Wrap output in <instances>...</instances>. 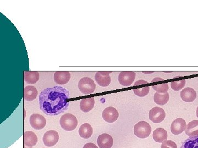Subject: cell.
<instances>
[{
    "label": "cell",
    "mask_w": 198,
    "mask_h": 148,
    "mask_svg": "<svg viewBox=\"0 0 198 148\" xmlns=\"http://www.w3.org/2000/svg\"><path fill=\"white\" fill-rule=\"evenodd\" d=\"M70 98L69 92L61 86L44 89L39 97L40 109L49 116H57L67 110Z\"/></svg>",
    "instance_id": "obj_1"
},
{
    "label": "cell",
    "mask_w": 198,
    "mask_h": 148,
    "mask_svg": "<svg viewBox=\"0 0 198 148\" xmlns=\"http://www.w3.org/2000/svg\"><path fill=\"white\" fill-rule=\"evenodd\" d=\"M78 120L74 115L65 114L60 118L59 123L61 127L66 131H72L75 130L78 125Z\"/></svg>",
    "instance_id": "obj_2"
},
{
    "label": "cell",
    "mask_w": 198,
    "mask_h": 148,
    "mask_svg": "<svg viewBox=\"0 0 198 148\" xmlns=\"http://www.w3.org/2000/svg\"><path fill=\"white\" fill-rule=\"evenodd\" d=\"M78 88L83 94L88 95L94 92L96 89V85L91 78L83 77L81 78L78 82Z\"/></svg>",
    "instance_id": "obj_3"
},
{
    "label": "cell",
    "mask_w": 198,
    "mask_h": 148,
    "mask_svg": "<svg viewBox=\"0 0 198 148\" xmlns=\"http://www.w3.org/2000/svg\"><path fill=\"white\" fill-rule=\"evenodd\" d=\"M134 135L140 138H148L152 132V127L148 123L142 121L137 123L134 128Z\"/></svg>",
    "instance_id": "obj_4"
},
{
    "label": "cell",
    "mask_w": 198,
    "mask_h": 148,
    "mask_svg": "<svg viewBox=\"0 0 198 148\" xmlns=\"http://www.w3.org/2000/svg\"><path fill=\"white\" fill-rule=\"evenodd\" d=\"M136 74L132 71H123L118 75L119 84L124 87L131 86L135 80Z\"/></svg>",
    "instance_id": "obj_5"
},
{
    "label": "cell",
    "mask_w": 198,
    "mask_h": 148,
    "mask_svg": "<svg viewBox=\"0 0 198 148\" xmlns=\"http://www.w3.org/2000/svg\"><path fill=\"white\" fill-rule=\"evenodd\" d=\"M30 124L32 128L36 130L44 128L46 125V120L42 115L39 114H33L30 117Z\"/></svg>",
    "instance_id": "obj_6"
},
{
    "label": "cell",
    "mask_w": 198,
    "mask_h": 148,
    "mask_svg": "<svg viewBox=\"0 0 198 148\" xmlns=\"http://www.w3.org/2000/svg\"><path fill=\"white\" fill-rule=\"evenodd\" d=\"M59 140V135L58 132L54 130L47 131L42 138L44 144L49 147L55 146Z\"/></svg>",
    "instance_id": "obj_7"
},
{
    "label": "cell",
    "mask_w": 198,
    "mask_h": 148,
    "mask_svg": "<svg viewBox=\"0 0 198 148\" xmlns=\"http://www.w3.org/2000/svg\"><path fill=\"white\" fill-rule=\"evenodd\" d=\"M149 118L152 123H159L162 122L166 117L164 110L160 107H154L149 112Z\"/></svg>",
    "instance_id": "obj_8"
},
{
    "label": "cell",
    "mask_w": 198,
    "mask_h": 148,
    "mask_svg": "<svg viewBox=\"0 0 198 148\" xmlns=\"http://www.w3.org/2000/svg\"><path fill=\"white\" fill-rule=\"evenodd\" d=\"M102 117L107 123H114L118 119L119 113L118 111L112 106L106 108L102 113Z\"/></svg>",
    "instance_id": "obj_9"
},
{
    "label": "cell",
    "mask_w": 198,
    "mask_h": 148,
    "mask_svg": "<svg viewBox=\"0 0 198 148\" xmlns=\"http://www.w3.org/2000/svg\"><path fill=\"white\" fill-rule=\"evenodd\" d=\"M111 72L99 71L97 72L95 75V79L98 85L101 87H105L110 85L111 79L110 76Z\"/></svg>",
    "instance_id": "obj_10"
},
{
    "label": "cell",
    "mask_w": 198,
    "mask_h": 148,
    "mask_svg": "<svg viewBox=\"0 0 198 148\" xmlns=\"http://www.w3.org/2000/svg\"><path fill=\"white\" fill-rule=\"evenodd\" d=\"M186 121L182 118H176L171 126V131L174 135H178L186 130Z\"/></svg>",
    "instance_id": "obj_11"
},
{
    "label": "cell",
    "mask_w": 198,
    "mask_h": 148,
    "mask_svg": "<svg viewBox=\"0 0 198 148\" xmlns=\"http://www.w3.org/2000/svg\"><path fill=\"white\" fill-rule=\"evenodd\" d=\"M71 74L67 71H57L54 74V81L58 85H65L71 79Z\"/></svg>",
    "instance_id": "obj_12"
},
{
    "label": "cell",
    "mask_w": 198,
    "mask_h": 148,
    "mask_svg": "<svg viewBox=\"0 0 198 148\" xmlns=\"http://www.w3.org/2000/svg\"><path fill=\"white\" fill-rule=\"evenodd\" d=\"M97 142L100 148H111L113 145V138L110 135L103 133L98 137Z\"/></svg>",
    "instance_id": "obj_13"
},
{
    "label": "cell",
    "mask_w": 198,
    "mask_h": 148,
    "mask_svg": "<svg viewBox=\"0 0 198 148\" xmlns=\"http://www.w3.org/2000/svg\"><path fill=\"white\" fill-rule=\"evenodd\" d=\"M182 99L186 102H194L197 98V92L194 89L187 87L183 89L180 93Z\"/></svg>",
    "instance_id": "obj_14"
},
{
    "label": "cell",
    "mask_w": 198,
    "mask_h": 148,
    "mask_svg": "<svg viewBox=\"0 0 198 148\" xmlns=\"http://www.w3.org/2000/svg\"><path fill=\"white\" fill-rule=\"evenodd\" d=\"M23 142L24 145L26 147L35 146L38 143L37 135L33 132H25L23 135Z\"/></svg>",
    "instance_id": "obj_15"
},
{
    "label": "cell",
    "mask_w": 198,
    "mask_h": 148,
    "mask_svg": "<svg viewBox=\"0 0 198 148\" xmlns=\"http://www.w3.org/2000/svg\"><path fill=\"white\" fill-rule=\"evenodd\" d=\"M37 89L33 86H28L24 89V99L26 101H33L37 97Z\"/></svg>",
    "instance_id": "obj_16"
},
{
    "label": "cell",
    "mask_w": 198,
    "mask_h": 148,
    "mask_svg": "<svg viewBox=\"0 0 198 148\" xmlns=\"http://www.w3.org/2000/svg\"><path fill=\"white\" fill-rule=\"evenodd\" d=\"M78 132L80 137L84 139H88L93 135V127L89 123H85L81 125Z\"/></svg>",
    "instance_id": "obj_17"
},
{
    "label": "cell",
    "mask_w": 198,
    "mask_h": 148,
    "mask_svg": "<svg viewBox=\"0 0 198 148\" xmlns=\"http://www.w3.org/2000/svg\"><path fill=\"white\" fill-rule=\"evenodd\" d=\"M153 139L158 143H163L167 140V132L164 128H158L153 132Z\"/></svg>",
    "instance_id": "obj_18"
},
{
    "label": "cell",
    "mask_w": 198,
    "mask_h": 148,
    "mask_svg": "<svg viewBox=\"0 0 198 148\" xmlns=\"http://www.w3.org/2000/svg\"><path fill=\"white\" fill-rule=\"evenodd\" d=\"M95 104L94 98L91 97L83 99L80 103V110L84 113H88L92 110Z\"/></svg>",
    "instance_id": "obj_19"
},
{
    "label": "cell",
    "mask_w": 198,
    "mask_h": 148,
    "mask_svg": "<svg viewBox=\"0 0 198 148\" xmlns=\"http://www.w3.org/2000/svg\"><path fill=\"white\" fill-rule=\"evenodd\" d=\"M40 75L38 72L27 71L24 72V81L28 84H35L39 80Z\"/></svg>",
    "instance_id": "obj_20"
},
{
    "label": "cell",
    "mask_w": 198,
    "mask_h": 148,
    "mask_svg": "<svg viewBox=\"0 0 198 148\" xmlns=\"http://www.w3.org/2000/svg\"><path fill=\"white\" fill-rule=\"evenodd\" d=\"M186 135L189 137L198 135V120H194L190 122L186 126Z\"/></svg>",
    "instance_id": "obj_21"
},
{
    "label": "cell",
    "mask_w": 198,
    "mask_h": 148,
    "mask_svg": "<svg viewBox=\"0 0 198 148\" xmlns=\"http://www.w3.org/2000/svg\"><path fill=\"white\" fill-rule=\"evenodd\" d=\"M169 96L168 92L166 93H155L154 96V101L155 103L160 106H164L169 102Z\"/></svg>",
    "instance_id": "obj_22"
},
{
    "label": "cell",
    "mask_w": 198,
    "mask_h": 148,
    "mask_svg": "<svg viewBox=\"0 0 198 148\" xmlns=\"http://www.w3.org/2000/svg\"><path fill=\"white\" fill-rule=\"evenodd\" d=\"M181 148H198V135L186 139Z\"/></svg>",
    "instance_id": "obj_23"
},
{
    "label": "cell",
    "mask_w": 198,
    "mask_h": 148,
    "mask_svg": "<svg viewBox=\"0 0 198 148\" xmlns=\"http://www.w3.org/2000/svg\"><path fill=\"white\" fill-rule=\"evenodd\" d=\"M152 87L154 90L156 91V92L162 94L167 93L169 89V85L167 83L160 85H154L152 86Z\"/></svg>",
    "instance_id": "obj_24"
},
{
    "label": "cell",
    "mask_w": 198,
    "mask_h": 148,
    "mask_svg": "<svg viewBox=\"0 0 198 148\" xmlns=\"http://www.w3.org/2000/svg\"><path fill=\"white\" fill-rule=\"evenodd\" d=\"M185 85H186V80L174 81L171 82V88L176 91L181 90L185 86Z\"/></svg>",
    "instance_id": "obj_25"
},
{
    "label": "cell",
    "mask_w": 198,
    "mask_h": 148,
    "mask_svg": "<svg viewBox=\"0 0 198 148\" xmlns=\"http://www.w3.org/2000/svg\"><path fill=\"white\" fill-rule=\"evenodd\" d=\"M150 91V87H145L140 89H134L133 90L135 95L140 97H143L148 95Z\"/></svg>",
    "instance_id": "obj_26"
},
{
    "label": "cell",
    "mask_w": 198,
    "mask_h": 148,
    "mask_svg": "<svg viewBox=\"0 0 198 148\" xmlns=\"http://www.w3.org/2000/svg\"><path fill=\"white\" fill-rule=\"evenodd\" d=\"M161 148H177L176 143L172 140H166L161 145Z\"/></svg>",
    "instance_id": "obj_27"
},
{
    "label": "cell",
    "mask_w": 198,
    "mask_h": 148,
    "mask_svg": "<svg viewBox=\"0 0 198 148\" xmlns=\"http://www.w3.org/2000/svg\"><path fill=\"white\" fill-rule=\"evenodd\" d=\"M83 148H98L97 146L93 143H88L85 144Z\"/></svg>",
    "instance_id": "obj_28"
},
{
    "label": "cell",
    "mask_w": 198,
    "mask_h": 148,
    "mask_svg": "<svg viewBox=\"0 0 198 148\" xmlns=\"http://www.w3.org/2000/svg\"><path fill=\"white\" fill-rule=\"evenodd\" d=\"M148 84V82L147 81H146L139 80L137 81L136 83L134 85V86L140 85V84H141V85H144V84Z\"/></svg>",
    "instance_id": "obj_29"
},
{
    "label": "cell",
    "mask_w": 198,
    "mask_h": 148,
    "mask_svg": "<svg viewBox=\"0 0 198 148\" xmlns=\"http://www.w3.org/2000/svg\"><path fill=\"white\" fill-rule=\"evenodd\" d=\"M196 114H197V118H198V107L197 108V111H196Z\"/></svg>",
    "instance_id": "obj_30"
},
{
    "label": "cell",
    "mask_w": 198,
    "mask_h": 148,
    "mask_svg": "<svg viewBox=\"0 0 198 148\" xmlns=\"http://www.w3.org/2000/svg\"><path fill=\"white\" fill-rule=\"evenodd\" d=\"M24 148H33V147H27L26 146L24 145Z\"/></svg>",
    "instance_id": "obj_31"
}]
</instances>
